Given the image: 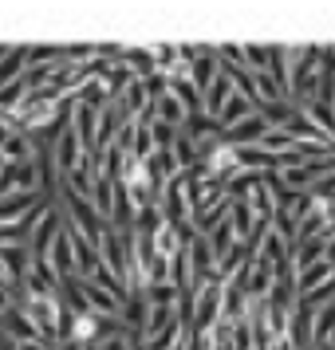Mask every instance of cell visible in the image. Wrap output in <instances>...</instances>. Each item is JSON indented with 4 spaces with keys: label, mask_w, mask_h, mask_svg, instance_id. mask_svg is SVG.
Instances as JSON below:
<instances>
[{
    "label": "cell",
    "mask_w": 335,
    "mask_h": 350,
    "mask_svg": "<svg viewBox=\"0 0 335 350\" xmlns=\"http://www.w3.org/2000/svg\"><path fill=\"white\" fill-rule=\"evenodd\" d=\"M209 174L213 177H225V174H233V170H237L240 165V154L237 150H229V146H217V150H209Z\"/></svg>",
    "instance_id": "cell-1"
},
{
    "label": "cell",
    "mask_w": 335,
    "mask_h": 350,
    "mask_svg": "<svg viewBox=\"0 0 335 350\" xmlns=\"http://www.w3.org/2000/svg\"><path fill=\"white\" fill-rule=\"evenodd\" d=\"M229 95H233V83L225 79V75H217V83H213V95H209V111L213 114H225V103H229Z\"/></svg>",
    "instance_id": "cell-2"
},
{
    "label": "cell",
    "mask_w": 335,
    "mask_h": 350,
    "mask_svg": "<svg viewBox=\"0 0 335 350\" xmlns=\"http://www.w3.org/2000/svg\"><path fill=\"white\" fill-rule=\"evenodd\" d=\"M264 134V118H245L237 130H233V142H245V138H260Z\"/></svg>",
    "instance_id": "cell-3"
},
{
    "label": "cell",
    "mask_w": 335,
    "mask_h": 350,
    "mask_svg": "<svg viewBox=\"0 0 335 350\" xmlns=\"http://www.w3.org/2000/svg\"><path fill=\"white\" fill-rule=\"evenodd\" d=\"M99 331V323L91 315H83L79 323H75V331H71V338H75V342H83V338H87V334H95Z\"/></svg>",
    "instance_id": "cell-4"
},
{
    "label": "cell",
    "mask_w": 335,
    "mask_h": 350,
    "mask_svg": "<svg viewBox=\"0 0 335 350\" xmlns=\"http://www.w3.org/2000/svg\"><path fill=\"white\" fill-rule=\"evenodd\" d=\"M8 284V271H4V256H0V287Z\"/></svg>",
    "instance_id": "cell-5"
},
{
    "label": "cell",
    "mask_w": 335,
    "mask_h": 350,
    "mask_svg": "<svg viewBox=\"0 0 335 350\" xmlns=\"http://www.w3.org/2000/svg\"><path fill=\"white\" fill-rule=\"evenodd\" d=\"M107 350H123V342H119V338H114V342H107Z\"/></svg>",
    "instance_id": "cell-6"
}]
</instances>
